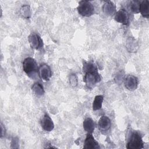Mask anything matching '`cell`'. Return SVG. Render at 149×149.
<instances>
[{"label":"cell","instance_id":"obj_1","mask_svg":"<svg viewBox=\"0 0 149 149\" xmlns=\"http://www.w3.org/2000/svg\"><path fill=\"white\" fill-rule=\"evenodd\" d=\"M83 71L84 73L83 81L87 88H92L101 81V77L98 73L97 66L93 62L84 61Z\"/></svg>","mask_w":149,"mask_h":149},{"label":"cell","instance_id":"obj_2","mask_svg":"<svg viewBox=\"0 0 149 149\" xmlns=\"http://www.w3.org/2000/svg\"><path fill=\"white\" fill-rule=\"evenodd\" d=\"M126 148L128 149H140L144 148V143L140 133L137 131L131 133Z\"/></svg>","mask_w":149,"mask_h":149},{"label":"cell","instance_id":"obj_3","mask_svg":"<svg viewBox=\"0 0 149 149\" xmlns=\"http://www.w3.org/2000/svg\"><path fill=\"white\" fill-rule=\"evenodd\" d=\"M78 13L82 16L90 17L94 13V7L90 1L83 0L79 2L77 7Z\"/></svg>","mask_w":149,"mask_h":149},{"label":"cell","instance_id":"obj_4","mask_svg":"<svg viewBox=\"0 0 149 149\" xmlns=\"http://www.w3.org/2000/svg\"><path fill=\"white\" fill-rule=\"evenodd\" d=\"M23 70L29 76L33 75L38 70V66L36 61L31 58L27 57L23 62Z\"/></svg>","mask_w":149,"mask_h":149},{"label":"cell","instance_id":"obj_5","mask_svg":"<svg viewBox=\"0 0 149 149\" xmlns=\"http://www.w3.org/2000/svg\"><path fill=\"white\" fill-rule=\"evenodd\" d=\"M28 40L31 48L33 49H39L43 47L42 40L36 33H31L28 37Z\"/></svg>","mask_w":149,"mask_h":149},{"label":"cell","instance_id":"obj_6","mask_svg":"<svg viewBox=\"0 0 149 149\" xmlns=\"http://www.w3.org/2000/svg\"><path fill=\"white\" fill-rule=\"evenodd\" d=\"M115 20L123 25L127 26L129 23V15L125 9H120L117 11L114 16Z\"/></svg>","mask_w":149,"mask_h":149},{"label":"cell","instance_id":"obj_7","mask_svg":"<svg viewBox=\"0 0 149 149\" xmlns=\"http://www.w3.org/2000/svg\"><path fill=\"white\" fill-rule=\"evenodd\" d=\"M125 87L129 91H134L137 89L139 80L137 77L132 74L127 75L124 80Z\"/></svg>","mask_w":149,"mask_h":149},{"label":"cell","instance_id":"obj_8","mask_svg":"<svg viewBox=\"0 0 149 149\" xmlns=\"http://www.w3.org/2000/svg\"><path fill=\"white\" fill-rule=\"evenodd\" d=\"M39 77L44 80L48 81L52 76V72L50 67L47 64H42L40 66L38 70Z\"/></svg>","mask_w":149,"mask_h":149},{"label":"cell","instance_id":"obj_9","mask_svg":"<svg viewBox=\"0 0 149 149\" xmlns=\"http://www.w3.org/2000/svg\"><path fill=\"white\" fill-rule=\"evenodd\" d=\"M83 148L84 149H97L100 148L98 143L95 140L92 133H87L84 140Z\"/></svg>","mask_w":149,"mask_h":149},{"label":"cell","instance_id":"obj_10","mask_svg":"<svg viewBox=\"0 0 149 149\" xmlns=\"http://www.w3.org/2000/svg\"><path fill=\"white\" fill-rule=\"evenodd\" d=\"M42 128L47 132H51L54 129V123L51 117L47 113H45L41 120Z\"/></svg>","mask_w":149,"mask_h":149},{"label":"cell","instance_id":"obj_11","mask_svg":"<svg viewBox=\"0 0 149 149\" xmlns=\"http://www.w3.org/2000/svg\"><path fill=\"white\" fill-rule=\"evenodd\" d=\"M102 10L105 15L113 16L116 13V6L112 1H106L104 2L102 6Z\"/></svg>","mask_w":149,"mask_h":149},{"label":"cell","instance_id":"obj_12","mask_svg":"<svg viewBox=\"0 0 149 149\" xmlns=\"http://www.w3.org/2000/svg\"><path fill=\"white\" fill-rule=\"evenodd\" d=\"M98 125L100 130L102 132H107L109 130L111 127V119L107 116L103 115L100 118Z\"/></svg>","mask_w":149,"mask_h":149},{"label":"cell","instance_id":"obj_13","mask_svg":"<svg viewBox=\"0 0 149 149\" xmlns=\"http://www.w3.org/2000/svg\"><path fill=\"white\" fill-rule=\"evenodd\" d=\"M95 126V123L91 118H86L83 123V129L87 133H93Z\"/></svg>","mask_w":149,"mask_h":149},{"label":"cell","instance_id":"obj_14","mask_svg":"<svg viewBox=\"0 0 149 149\" xmlns=\"http://www.w3.org/2000/svg\"><path fill=\"white\" fill-rule=\"evenodd\" d=\"M140 12L144 17L148 18L149 17V1L148 0L140 2Z\"/></svg>","mask_w":149,"mask_h":149},{"label":"cell","instance_id":"obj_15","mask_svg":"<svg viewBox=\"0 0 149 149\" xmlns=\"http://www.w3.org/2000/svg\"><path fill=\"white\" fill-rule=\"evenodd\" d=\"M126 47L129 52H136L138 48V44L136 40L133 37H129L126 42Z\"/></svg>","mask_w":149,"mask_h":149},{"label":"cell","instance_id":"obj_16","mask_svg":"<svg viewBox=\"0 0 149 149\" xmlns=\"http://www.w3.org/2000/svg\"><path fill=\"white\" fill-rule=\"evenodd\" d=\"M104 101V96L102 95H96L93 102L92 108L93 111H97L102 108V102Z\"/></svg>","mask_w":149,"mask_h":149},{"label":"cell","instance_id":"obj_17","mask_svg":"<svg viewBox=\"0 0 149 149\" xmlns=\"http://www.w3.org/2000/svg\"><path fill=\"white\" fill-rule=\"evenodd\" d=\"M31 89L37 96H42L44 94L45 91L43 86L39 82H36L32 86Z\"/></svg>","mask_w":149,"mask_h":149},{"label":"cell","instance_id":"obj_18","mask_svg":"<svg viewBox=\"0 0 149 149\" xmlns=\"http://www.w3.org/2000/svg\"><path fill=\"white\" fill-rule=\"evenodd\" d=\"M140 2L139 1H130L129 2L127 6L131 12L134 13H140Z\"/></svg>","mask_w":149,"mask_h":149},{"label":"cell","instance_id":"obj_19","mask_svg":"<svg viewBox=\"0 0 149 149\" xmlns=\"http://www.w3.org/2000/svg\"><path fill=\"white\" fill-rule=\"evenodd\" d=\"M20 14L26 19H29L31 17L30 6L28 5H23L20 10Z\"/></svg>","mask_w":149,"mask_h":149},{"label":"cell","instance_id":"obj_20","mask_svg":"<svg viewBox=\"0 0 149 149\" xmlns=\"http://www.w3.org/2000/svg\"><path fill=\"white\" fill-rule=\"evenodd\" d=\"M69 83L72 87H76L78 84V79L76 74L72 73L69 76Z\"/></svg>","mask_w":149,"mask_h":149},{"label":"cell","instance_id":"obj_21","mask_svg":"<svg viewBox=\"0 0 149 149\" xmlns=\"http://www.w3.org/2000/svg\"><path fill=\"white\" fill-rule=\"evenodd\" d=\"M11 148H19V139L17 137H14L11 141Z\"/></svg>","mask_w":149,"mask_h":149},{"label":"cell","instance_id":"obj_22","mask_svg":"<svg viewBox=\"0 0 149 149\" xmlns=\"http://www.w3.org/2000/svg\"><path fill=\"white\" fill-rule=\"evenodd\" d=\"M6 133L5 127L3 126L2 123H1V137H3Z\"/></svg>","mask_w":149,"mask_h":149}]
</instances>
